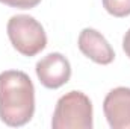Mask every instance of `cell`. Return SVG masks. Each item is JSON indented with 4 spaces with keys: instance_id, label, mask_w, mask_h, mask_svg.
<instances>
[{
    "instance_id": "obj_3",
    "label": "cell",
    "mask_w": 130,
    "mask_h": 129,
    "mask_svg": "<svg viewBox=\"0 0 130 129\" xmlns=\"http://www.w3.org/2000/svg\"><path fill=\"white\" fill-rule=\"evenodd\" d=\"M6 31L11 44L23 56H35L47 46V35L42 24L30 15L18 14L11 17Z\"/></svg>"
},
{
    "instance_id": "obj_1",
    "label": "cell",
    "mask_w": 130,
    "mask_h": 129,
    "mask_svg": "<svg viewBox=\"0 0 130 129\" xmlns=\"http://www.w3.org/2000/svg\"><path fill=\"white\" fill-rule=\"evenodd\" d=\"M35 112V87L20 70L0 73V120L12 128L29 123Z\"/></svg>"
},
{
    "instance_id": "obj_4",
    "label": "cell",
    "mask_w": 130,
    "mask_h": 129,
    "mask_svg": "<svg viewBox=\"0 0 130 129\" xmlns=\"http://www.w3.org/2000/svg\"><path fill=\"white\" fill-rule=\"evenodd\" d=\"M35 71L39 82L50 90L61 88L71 78L70 61L59 52H53L41 58L35 65Z\"/></svg>"
},
{
    "instance_id": "obj_8",
    "label": "cell",
    "mask_w": 130,
    "mask_h": 129,
    "mask_svg": "<svg viewBox=\"0 0 130 129\" xmlns=\"http://www.w3.org/2000/svg\"><path fill=\"white\" fill-rule=\"evenodd\" d=\"M0 3H5L17 9H32L41 3V0H0Z\"/></svg>"
},
{
    "instance_id": "obj_6",
    "label": "cell",
    "mask_w": 130,
    "mask_h": 129,
    "mask_svg": "<svg viewBox=\"0 0 130 129\" xmlns=\"http://www.w3.org/2000/svg\"><path fill=\"white\" fill-rule=\"evenodd\" d=\"M77 46L80 52L95 64L107 65L115 59V52L112 46L101 33L92 28H85L80 32Z\"/></svg>"
},
{
    "instance_id": "obj_9",
    "label": "cell",
    "mask_w": 130,
    "mask_h": 129,
    "mask_svg": "<svg viewBox=\"0 0 130 129\" xmlns=\"http://www.w3.org/2000/svg\"><path fill=\"white\" fill-rule=\"evenodd\" d=\"M123 50H124V53L130 58V29L126 32L124 38H123Z\"/></svg>"
},
{
    "instance_id": "obj_7",
    "label": "cell",
    "mask_w": 130,
    "mask_h": 129,
    "mask_svg": "<svg viewBox=\"0 0 130 129\" xmlns=\"http://www.w3.org/2000/svg\"><path fill=\"white\" fill-rule=\"evenodd\" d=\"M103 8L117 18L130 15V0H103Z\"/></svg>"
},
{
    "instance_id": "obj_2",
    "label": "cell",
    "mask_w": 130,
    "mask_h": 129,
    "mask_svg": "<svg viewBox=\"0 0 130 129\" xmlns=\"http://www.w3.org/2000/svg\"><path fill=\"white\" fill-rule=\"evenodd\" d=\"M92 123V103L82 91H68L59 97L53 119V129H91Z\"/></svg>"
},
{
    "instance_id": "obj_5",
    "label": "cell",
    "mask_w": 130,
    "mask_h": 129,
    "mask_svg": "<svg viewBox=\"0 0 130 129\" xmlns=\"http://www.w3.org/2000/svg\"><path fill=\"white\" fill-rule=\"evenodd\" d=\"M104 117L112 129H130V88L117 87L103 102Z\"/></svg>"
}]
</instances>
